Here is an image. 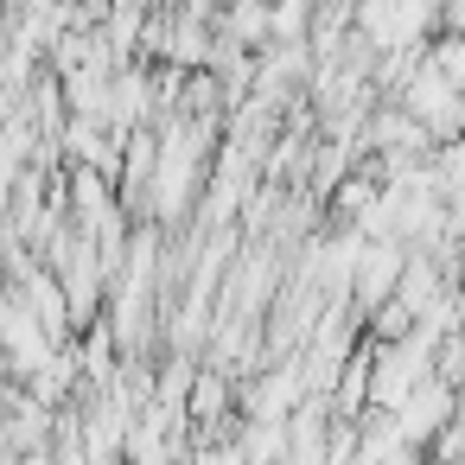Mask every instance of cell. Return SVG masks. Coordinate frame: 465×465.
<instances>
[{"instance_id": "obj_1", "label": "cell", "mask_w": 465, "mask_h": 465, "mask_svg": "<svg viewBox=\"0 0 465 465\" xmlns=\"http://www.w3.org/2000/svg\"><path fill=\"white\" fill-rule=\"evenodd\" d=\"M401 274H408V249H395V242H363V255H357V300L376 306L382 293H401Z\"/></svg>"}, {"instance_id": "obj_2", "label": "cell", "mask_w": 465, "mask_h": 465, "mask_svg": "<svg viewBox=\"0 0 465 465\" xmlns=\"http://www.w3.org/2000/svg\"><path fill=\"white\" fill-rule=\"evenodd\" d=\"M446 414H452V395H446V382H427V389H420L408 408H395V427H401V440H408V446H420V440H427V433H433Z\"/></svg>"}, {"instance_id": "obj_3", "label": "cell", "mask_w": 465, "mask_h": 465, "mask_svg": "<svg viewBox=\"0 0 465 465\" xmlns=\"http://www.w3.org/2000/svg\"><path fill=\"white\" fill-rule=\"evenodd\" d=\"M293 395H300V376L281 370V376H268V382L249 389V414H255V420H281V414L293 408Z\"/></svg>"}, {"instance_id": "obj_4", "label": "cell", "mask_w": 465, "mask_h": 465, "mask_svg": "<svg viewBox=\"0 0 465 465\" xmlns=\"http://www.w3.org/2000/svg\"><path fill=\"white\" fill-rule=\"evenodd\" d=\"M306 20H312L306 0H274V7H268V39L274 45H300L306 39Z\"/></svg>"}, {"instance_id": "obj_5", "label": "cell", "mask_w": 465, "mask_h": 465, "mask_svg": "<svg viewBox=\"0 0 465 465\" xmlns=\"http://www.w3.org/2000/svg\"><path fill=\"white\" fill-rule=\"evenodd\" d=\"M281 440H287L281 420H255L249 440H242V465H274V459H281Z\"/></svg>"}, {"instance_id": "obj_6", "label": "cell", "mask_w": 465, "mask_h": 465, "mask_svg": "<svg viewBox=\"0 0 465 465\" xmlns=\"http://www.w3.org/2000/svg\"><path fill=\"white\" fill-rule=\"evenodd\" d=\"M192 408H198V420H217V408H223V382H217V376L198 382V401H192Z\"/></svg>"}]
</instances>
